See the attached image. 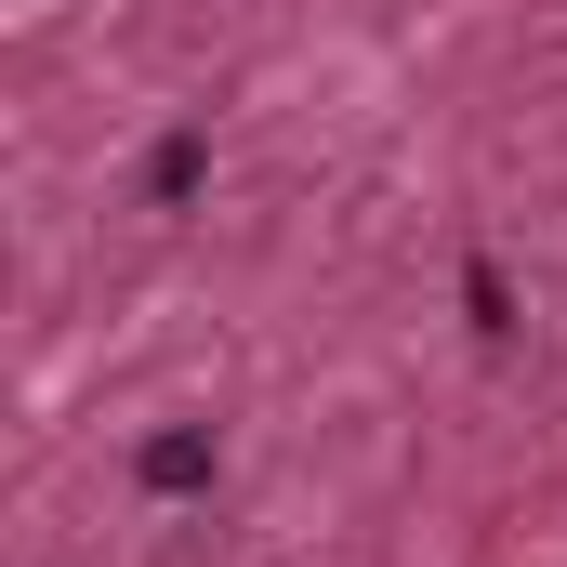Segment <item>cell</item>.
<instances>
[{
	"instance_id": "3",
	"label": "cell",
	"mask_w": 567,
	"mask_h": 567,
	"mask_svg": "<svg viewBox=\"0 0 567 567\" xmlns=\"http://www.w3.org/2000/svg\"><path fill=\"white\" fill-rule=\"evenodd\" d=\"M462 303H475V330H488V343H502V330H515V290H502V265H488V251H475V265H462Z\"/></svg>"
},
{
	"instance_id": "1",
	"label": "cell",
	"mask_w": 567,
	"mask_h": 567,
	"mask_svg": "<svg viewBox=\"0 0 567 567\" xmlns=\"http://www.w3.org/2000/svg\"><path fill=\"white\" fill-rule=\"evenodd\" d=\"M133 475L158 488V502H185V488H212V423H172V435H145V449H133Z\"/></svg>"
},
{
	"instance_id": "2",
	"label": "cell",
	"mask_w": 567,
	"mask_h": 567,
	"mask_svg": "<svg viewBox=\"0 0 567 567\" xmlns=\"http://www.w3.org/2000/svg\"><path fill=\"white\" fill-rule=\"evenodd\" d=\"M198 172H212V145H198V133H172L158 158H145V198H158V212H185V198H198Z\"/></svg>"
}]
</instances>
